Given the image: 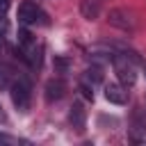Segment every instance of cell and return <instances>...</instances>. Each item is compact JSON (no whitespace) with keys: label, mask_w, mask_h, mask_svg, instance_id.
Returning a JSON list of instances; mask_svg holds the SVG:
<instances>
[{"label":"cell","mask_w":146,"mask_h":146,"mask_svg":"<svg viewBox=\"0 0 146 146\" xmlns=\"http://www.w3.org/2000/svg\"><path fill=\"white\" fill-rule=\"evenodd\" d=\"M18 57L30 66V68H39L41 66V59H43V43L27 30V27H21L18 30Z\"/></svg>","instance_id":"obj_1"},{"label":"cell","mask_w":146,"mask_h":146,"mask_svg":"<svg viewBox=\"0 0 146 146\" xmlns=\"http://www.w3.org/2000/svg\"><path fill=\"white\" fill-rule=\"evenodd\" d=\"M135 62H137L135 52H116L112 57V66H114L116 80L123 87H132L137 82V66H135Z\"/></svg>","instance_id":"obj_2"},{"label":"cell","mask_w":146,"mask_h":146,"mask_svg":"<svg viewBox=\"0 0 146 146\" xmlns=\"http://www.w3.org/2000/svg\"><path fill=\"white\" fill-rule=\"evenodd\" d=\"M9 96H11V103L18 112H27L30 110V103H32V84L25 75H16L9 84Z\"/></svg>","instance_id":"obj_3"},{"label":"cell","mask_w":146,"mask_h":146,"mask_svg":"<svg viewBox=\"0 0 146 146\" xmlns=\"http://www.w3.org/2000/svg\"><path fill=\"white\" fill-rule=\"evenodd\" d=\"M18 23L23 25V27H32V25H48V16H46V11L36 5V2H32V0H23L21 5H18Z\"/></svg>","instance_id":"obj_4"},{"label":"cell","mask_w":146,"mask_h":146,"mask_svg":"<svg viewBox=\"0 0 146 146\" xmlns=\"http://www.w3.org/2000/svg\"><path fill=\"white\" fill-rule=\"evenodd\" d=\"M107 23L116 30H123V32H135L137 30V18L130 9H123V7H116V9H110L107 14Z\"/></svg>","instance_id":"obj_5"},{"label":"cell","mask_w":146,"mask_h":146,"mask_svg":"<svg viewBox=\"0 0 146 146\" xmlns=\"http://www.w3.org/2000/svg\"><path fill=\"white\" fill-rule=\"evenodd\" d=\"M105 98L114 105H125L128 103V87H123L121 82H110V84H105Z\"/></svg>","instance_id":"obj_6"},{"label":"cell","mask_w":146,"mask_h":146,"mask_svg":"<svg viewBox=\"0 0 146 146\" xmlns=\"http://www.w3.org/2000/svg\"><path fill=\"white\" fill-rule=\"evenodd\" d=\"M68 121H71V125H73L78 132H82V130H84V125H87V110H84V105H82L80 100L71 105Z\"/></svg>","instance_id":"obj_7"},{"label":"cell","mask_w":146,"mask_h":146,"mask_svg":"<svg viewBox=\"0 0 146 146\" xmlns=\"http://www.w3.org/2000/svg\"><path fill=\"white\" fill-rule=\"evenodd\" d=\"M105 7V0H80V14L87 21H96Z\"/></svg>","instance_id":"obj_8"},{"label":"cell","mask_w":146,"mask_h":146,"mask_svg":"<svg viewBox=\"0 0 146 146\" xmlns=\"http://www.w3.org/2000/svg\"><path fill=\"white\" fill-rule=\"evenodd\" d=\"M130 135L132 139H141V135H146V116L141 114L139 107L132 110V119H130Z\"/></svg>","instance_id":"obj_9"},{"label":"cell","mask_w":146,"mask_h":146,"mask_svg":"<svg viewBox=\"0 0 146 146\" xmlns=\"http://www.w3.org/2000/svg\"><path fill=\"white\" fill-rule=\"evenodd\" d=\"M64 91H66V84H64V80H59V78H52V80H48V82H46V100H48V103H52V100H59V98L64 96Z\"/></svg>","instance_id":"obj_10"},{"label":"cell","mask_w":146,"mask_h":146,"mask_svg":"<svg viewBox=\"0 0 146 146\" xmlns=\"http://www.w3.org/2000/svg\"><path fill=\"white\" fill-rule=\"evenodd\" d=\"M114 55L116 52L112 48H107V46H94V48H89V57H91L94 64H107V62H112Z\"/></svg>","instance_id":"obj_11"},{"label":"cell","mask_w":146,"mask_h":146,"mask_svg":"<svg viewBox=\"0 0 146 146\" xmlns=\"http://www.w3.org/2000/svg\"><path fill=\"white\" fill-rule=\"evenodd\" d=\"M103 66L100 64H91L89 68H84V73H82V80L87 82V84H91V87H96V84H103Z\"/></svg>","instance_id":"obj_12"},{"label":"cell","mask_w":146,"mask_h":146,"mask_svg":"<svg viewBox=\"0 0 146 146\" xmlns=\"http://www.w3.org/2000/svg\"><path fill=\"white\" fill-rule=\"evenodd\" d=\"M14 78H16L14 68L7 62H0V89H9V84H11Z\"/></svg>","instance_id":"obj_13"},{"label":"cell","mask_w":146,"mask_h":146,"mask_svg":"<svg viewBox=\"0 0 146 146\" xmlns=\"http://www.w3.org/2000/svg\"><path fill=\"white\" fill-rule=\"evenodd\" d=\"M80 94H82L87 100H94V87H91V84H87L84 80H80Z\"/></svg>","instance_id":"obj_14"},{"label":"cell","mask_w":146,"mask_h":146,"mask_svg":"<svg viewBox=\"0 0 146 146\" xmlns=\"http://www.w3.org/2000/svg\"><path fill=\"white\" fill-rule=\"evenodd\" d=\"M9 5H11V0H0V18H5V16H7Z\"/></svg>","instance_id":"obj_15"},{"label":"cell","mask_w":146,"mask_h":146,"mask_svg":"<svg viewBox=\"0 0 146 146\" xmlns=\"http://www.w3.org/2000/svg\"><path fill=\"white\" fill-rule=\"evenodd\" d=\"M0 144H18V139H14V137H9V135L0 132Z\"/></svg>","instance_id":"obj_16"},{"label":"cell","mask_w":146,"mask_h":146,"mask_svg":"<svg viewBox=\"0 0 146 146\" xmlns=\"http://www.w3.org/2000/svg\"><path fill=\"white\" fill-rule=\"evenodd\" d=\"M55 66H57L59 71H66V59H64V57H57V59H55Z\"/></svg>","instance_id":"obj_17"},{"label":"cell","mask_w":146,"mask_h":146,"mask_svg":"<svg viewBox=\"0 0 146 146\" xmlns=\"http://www.w3.org/2000/svg\"><path fill=\"white\" fill-rule=\"evenodd\" d=\"M0 123H7V114H5V110H2V105H0Z\"/></svg>","instance_id":"obj_18"},{"label":"cell","mask_w":146,"mask_h":146,"mask_svg":"<svg viewBox=\"0 0 146 146\" xmlns=\"http://www.w3.org/2000/svg\"><path fill=\"white\" fill-rule=\"evenodd\" d=\"M0 50H5V39H2V34H0Z\"/></svg>","instance_id":"obj_19"}]
</instances>
